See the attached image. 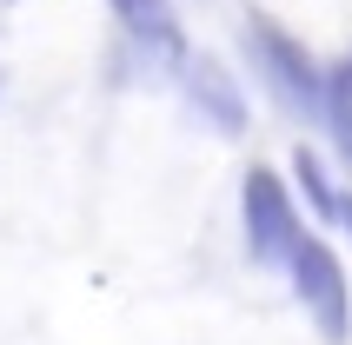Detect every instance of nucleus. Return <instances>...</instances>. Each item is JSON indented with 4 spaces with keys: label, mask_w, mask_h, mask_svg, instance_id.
Segmentation results:
<instances>
[{
    "label": "nucleus",
    "mask_w": 352,
    "mask_h": 345,
    "mask_svg": "<svg viewBox=\"0 0 352 345\" xmlns=\"http://www.w3.org/2000/svg\"><path fill=\"white\" fill-rule=\"evenodd\" d=\"M326 126H333L339 153L352 159V60H339L333 74H326Z\"/></svg>",
    "instance_id": "nucleus-6"
},
{
    "label": "nucleus",
    "mask_w": 352,
    "mask_h": 345,
    "mask_svg": "<svg viewBox=\"0 0 352 345\" xmlns=\"http://www.w3.org/2000/svg\"><path fill=\"white\" fill-rule=\"evenodd\" d=\"M246 47H253V60L266 67V87H273V93L286 100L293 113L326 120V74L306 60V47H299V40H286L279 27L253 20V27H246Z\"/></svg>",
    "instance_id": "nucleus-2"
},
{
    "label": "nucleus",
    "mask_w": 352,
    "mask_h": 345,
    "mask_svg": "<svg viewBox=\"0 0 352 345\" xmlns=\"http://www.w3.org/2000/svg\"><path fill=\"white\" fill-rule=\"evenodd\" d=\"M293 172L306 179V199H313L319 219H339V192H333V179H326V166H319L313 146H299V153H293Z\"/></svg>",
    "instance_id": "nucleus-7"
},
{
    "label": "nucleus",
    "mask_w": 352,
    "mask_h": 345,
    "mask_svg": "<svg viewBox=\"0 0 352 345\" xmlns=\"http://www.w3.org/2000/svg\"><path fill=\"white\" fill-rule=\"evenodd\" d=\"M239 212H246V252H253L259 266H293L299 252V219H293V199L279 186L266 166L246 172V186H239Z\"/></svg>",
    "instance_id": "nucleus-1"
},
{
    "label": "nucleus",
    "mask_w": 352,
    "mask_h": 345,
    "mask_svg": "<svg viewBox=\"0 0 352 345\" xmlns=\"http://www.w3.org/2000/svg\"><path fill=\"white\" fill-rule=\"evenodd\" d=\"M293 286H299V306L313 312V326L326 332V339H346V272H339V259L319 246V239H299Z\"/></svg>",
    "instance_id": "nucleus-3"
},
{
    "label": "nucleus",
    "mask_w": 352,
    "mask_h": 345,
    "mask_svg": "<svg viewBox=\"0 0 352 345\" xmlns=\"http://www.w3.org/2000/svg\"><path fill=\"white\" fill-rule=\"evenodd\" d=\"M339 219H346V226H352V199H346V192H339Z\"/></svg>",
    "instance_id": "nucleus-8"
},
{
    "label": "nucleus",
    "mask_w": 352,
    "mask_h": 345,
    "mask_svg": "<svg viewBox=\"0 0 352 345\" xmlns=\"http://www.w3.org/2000/svg\"><path fill=\"white\" fill-rule=\"evenodd\" d=\"M186 100L213 120L219 133H246V100H239V87L226 80V67H219V60H206V54L186 60Z\"/></svg>",
    "instance_id": "nucleus-4"
},
{
    "label": "nucleus",
    "mask_w": 352,
    "mask_h": 345,
    "mask_svg": "<svg viewBox=\"0 0 352 345\" xmlns=\"http://www.w3.org/2000/svg\"><path fill=\"white\" fill-rule=\"evenodd\" d=\"M120 27L146 47L153 60H179V20H173V0H113Z\"/></svg>",
    "instance_id": "nucleus-5"
}]
</instances>
